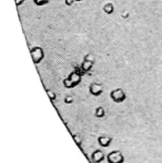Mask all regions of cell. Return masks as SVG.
<instances>
[{
  "label": "cell",
  "instance_id": "obj_1",
  "mask_svg": "<svg viewBox=\"0 0 162 163\" xmlns=\"http://www.w3.org/2000/svg\"><path fill=\"white\" fill-rule=\"evenodd\" d=\"M30 54L31 57H32V59H33V62L35 64H38L40 63L42 59L45 57V53H44V51L39 46H35L33 47L32 50H30Z\"/></svg>",
  "mask_w": 162,
  "mask_h": 163
},
{
  "label": "cell",
  "instance_id": "obj_2",
  "mask_svg": "<svg viewBox=\"0 0 162 163\" xmlns=\"http://www.w3.org/2000/svg\"><path fill=\"white\" fill-rule=\"evenodd\" d=\"M110 98L115 103H122L126 99V95L122 88H116L110 92Z\"/></svg>",
  "mask_w": 162,
  "mask_h": 163
},
{
  "label": "cell",
  "instance_id": "obj_3",
  "mask_svg": "<svg viewBox=\"0 0 162 163\" xmlns=\"http://www.w3.org/2000/svg\"><path fill=\"white\" fill-rule=\"evenodd\" d=\"M107 161L109 163H123L124 157L119 150H114L108 154Z\"/></svg>",
  "mask_w": 162,
  "mask_h": 163
},
{
  "label": "cell",
  "instance_id": "obj_4",
  "mask_svg": "<svg viewBox=\"0 0 162 163\" xmlns=\"http://www.w3.org/2000/svg\"><path fill=\"white\" fill-rule=\"evenodd\" d=\"M89 91L91 94L95 96H99L103 92V87L102 84L97 82H93L89 87Z\"/></svg>",
  "mask_w": 162,
  "mask_h": 163
},
{
  "label": "cell",
  "instance_id": "obj_5",
  "mask_svg": "<svg viewBox=\"0 0 162 163\" xmlns=\"http://www.w3.org/2000/svg\"><path fill=\"white\" fill-rule=\"evenodd\" d=\"M91 159H92V161L95 163H99L104 160L105 155L101 150H97L94 151V153L91 155Z\"/></svg>",
  "mask_w": 162,
  "mask_h": 163
},
{
  "label": "cell",
  "instance_id": "obj_6",
  "mask_svg": "<svg viewBox=\"0 0 162 163\" xmlns=\"http://www.w3.org/2000/svg\"><path fill=\"white\" fill-rule=\"evenodd\" d=\"M68 78L71 81V83L73 84L75 86L78 85L81 82V75L78 73L77 72H72L69 74V76H68Z\"/></svg>",
  "mask_w": 162,
  "mask_h": 163
},
{
  "label": "cell",
  "instance_id": "obj_7",
  "mask_svg": "<svg viewBox=\"0 0 162 163\" xmlns=\"http://www.w3.org/2000/svg\"><path fill=\"white\" fill-rule=\"evenodd\" d=\"M98 142L99 143V145L102 147H107L110 144V142H112V138L109 137V136H100L98 139Z\"/></svg>",
  "mask_w": 162,
  "mask_h": 163
},
{
  "label": "cell",
  "instance_id": "obj_8",
  "mask_svg": "<svg viewBox=\"0 0 162 163\" xmlns=\"http://www.w3.org/2000/svg\"><path fill=\"white\" fill-rule=\"evenodd\" d=\"M94 65V63L88 61H83V62L81 64V69L84 72L90 71L92 66Z\"/></svg>",
  "mask_w": 162,
  "mask_h": 163
},
{
  "label": "cell",
  "instance_id": "obj_9",
  "mask_svg": "<svg viewBox=\"0 0 162 163\" xmlns=\"http://www.w3.org/2000/svg\"><path fill=\"white\" fill-rule=\"evenodd\" d=\"M95 117L97 118H103L105 116V110L102 107H98L95 110Z\"/></svg>",
  "mask_w": 162,
  "mask_h": 163
},
{
  "label": "cell",
  "instance_id": "obj_10",
  "mask_svg": "<svg viewBox=\"0 0 162 163\" xmlns=\"http://www.w3.org/2000/svg\"><path fill=\"white\" fill-rule=\"evenodd\" d=\"M103 10L106 14H111L113 12H114V6L112 3L109 2V3H107L106 5H104L103 7Z\"/></svg>",
  "mask_w": 162,
  "mask_h": 163
},
{
  "label": "cell",
  "instance_id": "obj_11",
  "mask_svg": "<svg viewBox=\"0 0 162 163\" xmlns=\"http://www.w3.org/2000/svg\"><path fill=\"white\" fill-rule=\"evenodd\" d=\"M63 84H64V87H67V88H72V87H75V85L71 83V81L68 78L64 79L63 81Z\"/></svg>",
  "mask_w": 162,
  "mask_h": 163
},
{
  "label": "cell",
  "instance_id": "obj_12",
  "mask_svg": "<svg viewBox=\"0 0 162 163\" xmlns=\"http://www.w3.org/2000/svg\"><path fill=\"white\" fill-rule=\"evenodd\" d=\"M46 92H47L48 96H49V99H51V100H55V99H56V98H57V95L55 94L52 90L47 89L46 90Z\"/></svg>",
  "mask_w": 162,
  "mask_h": 163
},
{
  "label": "cell",
  "instance_id": "obj_13",
  "mask_svg": "<svg viewBox=\"0 0 162 163\" xmlns=\"http://www.w3.org/2000/svg\"><path fill=\"white\" fill-rule=\"evenodd\" d=\"M33 2L38 6H43V5L47 4L49 2V0H33Z\"/></svg>",
  "mask_w": 162,
  "mask_h": 163
},
{
  "label": "cell",
  "instance_id": "obj_14",
  "mask_svg": "<svg viewBox=\"0 0 162 163\" xmlns=\"http://www.w3.org/2000/svg\"><path fill=\"white\" fill-rule=\"evenodd\" d=\"M73 97L71 96H67L65 98H64V103L67 104H70L71 103H73Z\"/></svg>",
  "mask_w": 162,
  "mask_h": 163
},
{
  "label": "cell",
  "instance_id": "obj_15",
  "mask_svg": "<svg viewBox=\"0 0 162 163\" xmlns=\"http://www.w3.org/2000/svg\"><path fill=\"white\" fill-rule=\"evenodd\" d=\"M84 61H91L92 62L95 64V59H94V57L91 56V54H88L86 55L85 57H84Z\"/></svg>",
  "mask_w": 162,
  "mask_h": 163
},
{
  "label": "cell",
  "instance_id": "obj_16",
  "mask_svg": "<svg viewBox=\"0 0 162 163\" xmlns=\"http://www.w3.org/2000/svg\"><path fill=\"white\" fill-rule=\"evenodd\" d=\"M76 0H65V3L68 6H71V5L73 4L74 2H75Z\"/></svg>",
  "mask_w": 162,
  "mask_h": 163
},
{
  "label": "cell",
  "instance_id": "obj_17",
  "mask_svg": "<svg viewBox=\"0 0 162 163\" xmlns=\"http://www.w3.org/2000/svg\"><path fill=\"white\" fill-rule=\"evenodd\" d=\"M24 2V0H15V3H16L17 6H20L21 4H22V2Z\"/></svg>",
  "mask_w": 162,
  "mask_h": 163
},
{
  "label": "cell",
  "instance_id": "obj_18",
  "mask_svg": "<svg viewBox=\"0 0 162 163\" xmlns=\"http://www.w3.org/2000/svg\"><path fill=\"white\" fill-rule=\"evenodd\" d=\"M76 1H77V2H80V1H82V0H76Z\"/></svg>",
  "mask_w": 162,
  "mask_h": 163
}]
</instances>
